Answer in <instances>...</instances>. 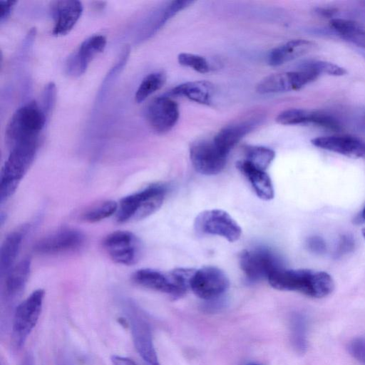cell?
Here are the masks:
<instances>
[{
  "label": "cell",
  "mask_w": 365,
  "mask_h": 365,
  "mask_svg": "<svg viewBox=\"0 0 365 365\" xmlns=\"http://www.w3.org/2000/svg\"><path fill=\"white\" fill-rule=\"evenodd\" d=\"M84 236L78 230L66 228L40 240L34 246L36 252L43 255H56L79 248L83 243Z\"/></svg>",
  "instance_id": "obj_15"
},
{
  "label": "cell",
  "mask_w": 365,
  "mask_h": 365,
  "mask_svg": "<svg viewBox=\"0 0 365 365\" xmlns=\"http://www.w3.org/2000/svg\"><path fill=\"white\" fill-rule=\"evenodd\" d=\"M51 12L54 19L52 33L55 36H62L68 34L78 21L83 6L76 0L56 1L51 4Z\"/></svg>",
  "instance_id": "obj_19"
},
{
  "label": "cell",
  "mask_w": 365,
  "mask_h": 365,
  "mask_svg": "<svg viewBox=\"0 0 365 365\" xmlns=\"http://www.w3.org/2000/svg\"><path fill=\"white\" fill-rule=\"evenodd\" d=\"M103 246L110 258L118 264L131 265L139 257V241L128 231H115L109 234L104 239Z\"/></svg>",
  "instance_id": "obj_13"
},
{
  "label": "cell",
  "mask_w": 365,
  "mask_h": 365,
  "mask_svg": "<svg viewBox=\"0 0 365 365\" xmlns=\"http://www.w3.org/2000/svg\"><path fill=\"white\" fill-rule=\"evenodd\" d=\"M118 207V205L115 201H104L88 210L83 215V219L89 222H96L117 212Z\"/></svg>",
  "instance_id": "obj_29"
},
{
  "label": "cell",
  "mask_w": 365,
  "mask_h": 365,
  "mask_svg": "<svg viewBox=\"0 0 365 365\" xmlns=\"http://www.w3.org/2000/svg\"><path fill=\"white\" fill-rule=\"evenodd\" d=\"M166 81V75L162 71L154 72L146 76L139 85L135 95L136 103H141L150 95L160 89Z\"/></svg>",
  "instance_id": "obj_26"
},
{
  "label": "cell",
  "mask_w": 365,
  "mask_h": 365,
  "mask_svg": "<svg viewBox=\"0 0 365 365\" xmlns=\"http://www.w3.org/2000/svg\"><path fill=\"white\" fill-rule=\"evenodd\" d=\"M262 118L259 113H252L222 128L212 138L215 144L225 153L247 134L260 124Z\"/></svg>",
  "instance_id": "obj_17"
},
{
  "label": "cell",
  "mask_w": 365,
  "mask_h": 365,
  "mask_svg": "<svg viewBox=\"0 0 365 365\" xmlns=\"http://www.w3.org/2000/svg\"><path fill=\"white\" fill-rule=\"evenodd\" d=\"M338 9L333 7H319L314 9V12L320 16L331 18L335 16Z\"/></svg>",
  "instance_id": "obj_39"
},
{
  "label": "cell",
  "mask_w": 365,
  "mask_h": 365,
  "mask_svg": "<svg viewBox=\"0 0 365 365\" xmlns=\"http://www.w3.org/2000/svg\"><path fill=\"white\" fill-rule=\"evenodd\" d=\"M24 230L13 231L5 238L1 247L0 270L1 275L6 274L14 267L21 242Z\"/></svg>",
  "instance_id": "obj_24"
},
{
  "label": "cell",
  "mask_w": 365,
  "mask_h": 365,
  "mask_svg": "<svg viewBox=\"0 0 365 365\" xmlns=\"http://www.w3.org/2000/svg\"><path fill=\"white\" fill-rule=\"evenodd\" d=\"M317 44L306 39H293L272 48L267 62L272 66H278L301 57L314 50Z\"/></svg>",
  "instance_id": "obj_20"
},
{
  "label": "cell",
  "mask_w": 365,
  "mask_h": 365,
  "mask_svg": "<svg viewBox=\"0 0 365 365\" xmlns=\"http://www.w3.org/2000/svg\"><path fill=\"white\" fill-rule=\"evenodd\" d=\"M348 351L360 364L365 365V336L352 339L348 344Z\"/></svg>",
  "instance_id": "obj_34"
},
{
  "label": "cell",
  "mask_w": 365,
  "mask_h": 365,
  "mask_svg": "<svg viewBox=\"0 0 365 365\" xmlns=\"http://www.w3.org/2000/svg\"><path fill=\"white\" fill-rule=\"evenodd\" d=\"M195 227L202 234L217 235L229 242L237 241L242 233L237 222L227 212L218 209L200 213L195 220Z\"/></svg>",
  "instance_id": "obj_9"
},
{
  "label": "cell",
  "mask_w": 365,
  "mask_h": 365,
  "mask_svg": "<svg viewBox=\"0 0 365 365\" xmlns=\"http://www.w3.org/2000/svg\"><path fill=\"white\" fill-rule=\"evenodd\" d=\"M245 160L255 167L265 170L274 158L275 153L273 150L257 145H247L244 148Z\"/></svg>",
  "instance_id": "obj_28"
},
{
  "label": "cell",
  "mask_w": 365,
  "mask_h": 365,
  "mask_svg": "<svg viewBox=\"0 0 365 365\" xmlns=\"http://www.w3.org/2000/svg\"><path fill=\"white\" fill-rule=\"evenodd\" d=\"M356 220L358 222H365V206L362 209Z\"/></svg>",
  "instance_id": "obj_42"
},
{
  "label": "cell",
  "mask_w": 365,
  "mask_h": 365,
  "mask_svg": "<svg viewBox=\"0 0 365 365\" xmlns=\"http://www.w3.org/2000/svg\"><path fill=\"white\" fill-rule=\"evenodd\" d=\"M311 110L302 108H290L282 111L276 118L281 125H297L309 123Z\"/></svg>",
  "instance_id": "obj_31"
},
{
  "label": "cell",
  "mask_w": 365,
  "mask_h": 365,
  "mask_svg": "<svg viewBox=\"0 0 365 365\" xmlns=\"http://www.w3.org/2000/svg\"><path fill=\"white\" fill-rule=\"evenodd\" d=\"M111 361L113 365H137L133 359L118 355H113Z\"/></svg>",
  "instance_id": "obj_40"
},
{
  "label": "cell",
  "mask_w": 365,
  "mask_h": 365,
  "mask_svg": "<svg viewBox=\"0 0 365 365\" xmlns=\"http://www.w3.org/2000/svg\"><path fill=\"white\" fill-rule=\"evenodd\" d=\"M291 340L294 348L300 354L306 351L307 341V320L301 314H294L290 319Z\"/></svg>",
  "instance_id": "obj_27"
},
{
  "label": "cell",
  "mask_w": 365,
  "mask_h": 365,
  "mask_svg": "<svg viewBox=\"0 0 365 365\" xmlns=\"http://www.w3.org/2000/svg\"><path fill=\"white\" fill-rule=\"evenodd\" d=\"M195 271L190 268H176L168 272H163L145 268L137 270L133 275V279L143 287L180 297L190 288Z\"/></svg>",
  "instance_id": "obj_4"
},
{
  "label": "cell",
  "mask_w": 365,
  "mask_h": 365,
  "mask_svg": "<svg viewBox=\"0 0 365 365\" xmlns=\"http://www.w3.org/2000/svg\"><path fill=\"white\" fill-rule=\"evenodd\" d=\"M39 140L18 144L11 148L1 173L0 201L3 202L16 191L36 155Z\"/></svg>",
  "instance_id": "obj_2"
},
{
  "label": "cell",
  "mask_w": 365,
  "mask_h": 365,
  "mask_svg": "<svg viewBox=\"0 0 365 365\" xmlns=\"http://www.w3.org/2000/svg\"><path fill=\"white\" fill-rule=\"evenodd\" d=\"M314 146L353 158H365V140L351 135L322 136L311 140Z\"/></svg>",
  "instance_id": "obj_18"
},
{
  "label": "cell",
  "mask_w": 365,
  "mask_h": 365,
  "mask_svg": "<svg viewBox=\"0 0 365 365\" xmlns=\"http://www.w3.org/2000/svg\"><path fill=\"white\" fill-rule=\"evenodd\" d=\"M229 287V279L220 269L205 266L195 269L190 288L200 299L214 300L224 294Z\"/></svg>",
  "instance_id": "obj_12"
},
{
  "label": "cell",
  "mask_w": 365,
  "mask_h": 365,
  "mask_svg": "<svg viewBox=\"0 0 365 365\" xmlns=\"http://www.w3.org/2000/svg\"><path fill=\"white\" fill-rule=\"evenodd\" d=\"M276 289L294 291L312 298H323L334 289V282L326 272L309 269L280 268L267 279Z\"/></svg>",
  "instance_id": "obj_1"
},
{
  "label": "cell",
  "mask_w": 365,
  "mask_h": 365,
  "mask_svg": "<svg viewBox=\"0 0 365 365\" xmlns=\"http://www.w3.org/2000/svg\"><path fill=\"white\" fill-rule=\"evenodd\" d=\"M331 28L342 38L365 48V28L359 22L344 19H331L329 21Z\"/></svg>",
  "instance_id": "obj_25"
},
{
  "label": "cell",
  "mask_w": 365,
  "mask_h": 365,
  "mask_svg": "<svg viewBox=\"0 0 365 365\" xmlns=\"http://www.w3.org/2000/svg\"><path fill=\"white\" fill-rule=\"evenodd\" d=\"M354 246L355 242L354 239L349 235H343L340 237L339 240L334 254L335 257L339 258L347 255L354 250Z\"/></svg>",
  "instance_id": "obj_36"
},
{
  "label": "cell",
  "mask_w": 365,
  "mask_h": 365,
  "mask_svg": "<svg viewBox=\"0 0 365 365\" xmlns=\"http://www.w3.org/2000/svg\"><path fill=\"white\" fill-rule=\"evenodd\" d=\"M237 168L246 177L256 195L262 200L274 197V187L271 178L265 170L259 169L245 159L238 161Z\"/></svg>",
  "instance_id": "obj_21"
},
{
  "label": "cell",
  "mask_w": 365,
  "mask_h": 365,
  "mask_svg": "<svg viewBox=\"0 0 365 365\" xmlns=\"http://www.w3.org/2000/svg\"><path fill=\"white\" fill-rule=\"evenodd\" d=\"M123 309L139 355L149 365H160L153 344L151 327L145 314L131 301L124 302Z\"/></svg>",
  "instance_id": "obj_6"
},
{
  "label": "cell",
  "mask_w": 365,
  "mask_h": 365,
  "mask_svg": "<svg viewBox=\"0 0 365 365\" xmlns=\"http://www.w3.org/2000/svg\"><path fill=\"white\" fill-rule=\"evenodd\" d=\"M247 365H258V364H247Z\"/></svg>",
  "instance_id": "obj_44"
},
{
  "label": "cell",
  "mask_w": 365,
  "mask_h": 365,
  "mask_svg": "<svg viewBox=\"0 0 365 365\" xmlns=\"http://www.w3.org/2000/svg\"><path fill=\"white\" fill-rule=\"evenodd\" d=\"M178 61L180 65L190 68L200 73H208L210 69L208 61L202 56L181 53L178 56Z\"/></svg>",
  "instance_id": "obj_32"
},
{
  "label": "cell",
  "mask_w": 365,
  "mask_h": 365,
  "mask_svg": "<svg viewBox=\"0 0 365 365\" xmlns=\"http://www.w3.org/2000/svg\"><path fill=\"white\" fill-rule=\"evenodd\" d=\"M309 123L332 131H339L342 128L341 124L336 118L322 111L311 110Z\"/></svg>",
  "instance_id": "obj_33"
},
{
  "label": "cell",
  "mask_w": 365,
  "mask_h": 365,
  "mask_svg": "<svg viewBox=\"0 0 365 365\" xmlns=\"http://www.w3.org/2000/svg\"><path fill=\"white\" fill-rule=\"evenodd\" d=\"M16 1H0V22L2 23L9 16Z\"/></svg>",
  "instance_id": "obj_38"
},
{
  "label": "cell",
  "mask_w": 365,
  "mask_h": 365,
  "mask_svg": "<svg viewBox=\"0 0 365 365\" xmlns=\"http://www.w3.org/2000/svg\"><path fill=\"white\" fill-rule=\"evenodd\" d=\"M227 155L213 139L197 140L190 148V158L194 168L205 175L220 173L226 165Z\"/></svg>",
  "instance_id": "obj_10"
},
{
  "label": "cell",
  "mask_w": 365,
  "mask_h": 365,
  "mask_svg": "<svg viewBox=\"0 0 365 365\" xmlns=\"http://www.w3.org/2000/svg\"><path fill=\"white\" fill-rule=\"evenodd\" d=\"M46 115L35 101L18 108L9 120L6 128V140L12 148L15 145L39 140Z\"/></svg>",
  "instance_id": "obj_3"
},
{
  "label": "cell",
  "mask_w": 365,
  "mask_h": 365,
  "mask_svg": "<svg viewBox=\"0 0 365 365\" xmlns=\"http://www.w3.org/2000/svg\"><path fill=\"white\" fill-rule=\"evenodd\" d=\"M361 233H362L363 237H364V239H365V227H364V228L361 230Z\"/></svg>",
  "instance_id": "obj_43"
},
{
  "label": "cell",
  "mask_w": 365,
  "mask_h": 365,
  "mask_svg": "<svg viewBox=\"0 0 365 365\" xmlns=\"http://www.w3.org/2000/svg\"><path fill=\"white\" fill-rule=\"evenodd\" d=\"M364 4H365V1H364Z\"/></svg>",
  "instance_id": "obj_45"
},
{
  "label": "cell",
  "mask_w": 365,
  "mask_h": 365,
  "mask_svg": "<svg viewBox=\"0 0 365 365\" xmlns=\"http://www.w3.org/2000/svg\"><path fill=\"white\" fill-rule=\"evenodd\" d=\"M240 265L250 282L267 279L273 272L284 267L279 256L264 247L245 250L240 256Z\"/></svg>",
  "instance_id": "obj_8"
},
{
  "label": "cell",
  "mask_w": 365,
  "mask_h": 365,
  "mask_svg": "<svg viewBox=\"0 0 365 365\" xmlns=\"http://www.w3.org/2000/svg\"><path fill=\"white\" fill-rule=\"evenodd\" d=\"M179 115L177 102L168 96H160L153 100L146 113L150 127L158 134L169 132L178 122Z\"/></svg>",
  "instance_id": "obj_14"
},
{
  "label": "cell",
  "mask_w": 365,
  "mask_h": 365,
  "mask_svg": "<svg viewBox=\"0 0 365 365\" xmlns=\"http://www.w3.org/2000/svg\"><path fill=\"white\" fill-rule=\"evenodd\" d=\"M319 76L312 71L299 68L297 71L273 73L262 78L256 91L261 94H269L299 90Z\"/></svg>",
  "instance_id": "obj_11"
},
{
  "label": "cell",
  "mask_w": 365,
  "mask_h": 365,
  "mask_svg": "<svg viewBox=\"0 0 365 365\" xmlns=\"http://www.w3.org/2000/svg\"><path fill=\"white\" fill-rule=\"evenodd\" d=\"M307 247L312 252L322 254L326 251L327 246L324 240L319 236H312L307 240Z\"/></svg>",
  "instance_id": "obj_37"
},
{
  "label": "cell",
  "mask_w": 365,
  "mask_h": 365,
  "mask_svg": "<svg viewBox=\"0 0 365 365\" xmlns=\"http://www.w3.org/2000/svg\"><path fill=\"white\" fill-rule=\"evenodd\" d=\"M21 365H35L34 356L31 353H27L24 356Z\"/></svg>",
  "instance_id": "obj_41"
},
{
  "label": "cell",
  "mask_w": 365,
  "mask_h": 365,
  "mask_svg": "<svg viewBox=\"0 0 365 365\" xmlns=\"http://www.w3.org/2000/svg\"><path fill=\"white\" fill-rule=\"evenodd\" d=\"M30 269L31 262L26 258L14 266L6 274L4 294L8 299L16 297L23 290L28 281Z\"/></svg>",
  "instance_id": "obj_23"
},
{
  "label": "cell",
  "mask_w": 365,
  "mask_h": 365,
  "mask_svg": "<svg viewBox=\"0 0 365 365\" xmlns=\"http://www.w3.org/2000/svg\"><path fill=\"white\" fill-rule=\"evenodd\" d=\"M299 68L312 71L319 75L321 73H327L331 76H341L346 73V71L344 68L324 61H305L299 66Z\"/></svg>",
  "instance_id": "obj_30"
},
{
  "label": "cell",
  "mask_w": 365,
  "mask_h": 365,
  "mask_svg": "<svg viewBox=\"0 0 365 365\" xmlns=\"http://www.w3.org/2000/svg\"><path fill=\"white\" fill-rule=\"evenodd\" d=\"M45 292L42 289L34 291L15 309L11 327L14 345L21 348L36 325L40 317Z\"/></svg>",
  "instance_id": "obj_7"
},
{
  "label": "cell",
  "mask_w": 365,
  "mask_h": 365,
  "mask_svg": "<svg viewBox=\"0 0 365 365\" xmlns=\"http://www.w3.org/2000/svg\"><path fill=\"white\" fill-rule=\"evenodd\" d=\"M214 93L213 85L206 81H190L175 87L170 93L185 96L194 102L210 105Z\"/></svg>",
  "instance_id": "obj_22"
},
{
  "label": "cell",
  "mask_w": 365,
  "mask_h": 365,
  "mask_svg": "<svg viewBox=\"0 0 365 365\" xmlns=\"http://www.w3.org/2000/svg\"><path fill=\"white\" fill-rule=\"evenodd\" d=\"M106 38L102 35H94L84 40L66 63V73L71 76H79L85 73L89 63L103 51Z\"/></svg>",
  "instance_id": "obj_16"
},
{
  "label": "cell",
  "mask_w": 365,
  "mask_h": 365,
  "mask_svg": "<svg viewBox=\"0 0 365 365\" xmlns=\"http://www.w3.org/2000/svg\"><path fill=\"white\" fill-rule=\"evenodd\" d=\"M166 193L164 185L155 184L123 197L117 210L118 221L125 222L148 217L161 207Z\"/></svg>",
  "instance_id": "obj_5"
},
{
  "label": "cell",
  "mask_w": 365,
  "mask_h": 365,
  "mask_svg": "<svg viewBox=\"0 0 365 365\" xmlns=\"http://www.w3.org/2000/svg\"><path fill=\"white\" fill-rule=\"evenodd\" d=\"M56 99V86L53 83H49L46 86L43 95V106L41 109L48 118L52 110Z\"/></svg>",
  "instance_id": "obj_35"
}]
</instances>
